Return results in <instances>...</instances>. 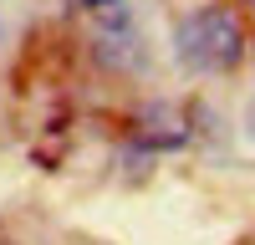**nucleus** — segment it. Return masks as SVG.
Instances as JSON below:
<instances>
[{
    "mask_svg": "<svg viewBox=\"0 0 255 245\" xmlns=\"http://www.w3.org/2000/svg\"><path fill=\"white\" fill-rule=\"evenodd\" d=\"M174 51L194 72H235L240 56H245V26L225 5H199V10H189L179 20Z\"/></svg>",
    "mask_w": 255,
    "mask_h": 245,
    "instance_id": "nucleus-1",
    "label": "nucleus"
},
{
    "mask_svg": "<svg viewBox=\"0 0 255 245\" xmlns=\"http://www.w3.org/2000/svg\"><path fill=\"white\" fill-rule=\"evenodd\" d=\"M138 143H143V148H184V143H189V122H184V113L168 108V102L143 108V118H138Z\"/></svg>",
    "mask_w": 255,
    "mask_h": 245,
    "instance_id": "nucleus-2",
    "label": "nucleus"
},
{
    "mask_svg": "<svg viewBox=\"0 0 255 245\" xmlns=\"http://www.w3.org/2000/svg\"><path fill=\"white\" fill-rule=\"evenodd\" d=\"M97 61H102V67H133V61H138V46H133V31H128L123 26V20H118V26L113 31H102L97 36Z\"/></svg>",
    "mask_w": 255,
    "mask_h": 245,
    "instance_id": "nucleus-3",
    "label": "nucleus"
},
{
    "mask_svg": "<svg viewBox=\"0 0 255 245\" xmlns=\"http://www.w3.org/2000/svg\"><path fill=\"white\" fill-rule=\"evenodd\" d=\"M82 5H92V10H108V5H123V0H82Z\"/></svg>",
    "mask_w": 255,
    "mask_h": 245,
    "instance_id": "nucleus-4",
    "label": "nucleus"
}]
</instances>
